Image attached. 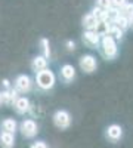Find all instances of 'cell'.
Returning a JSON list of instances; mask_svg holds the SVG:
<instances>
[{"mask_svg":"<svg viewBox=\"0 0 133 148\" xmlns=\"http://www.w3.org/2000/svg\"><path fill=\"white\" fill-rule=\"evenodd\" d=\"M126 3H127L126 0H111V6H113V8H115V9H118V10L121 9Z\"/></svg>","mask_w":133,"mask_h":148,"instance_id":"obj_21","label":"cell"},{"mask_svg":"<svg viewBox=\"0 0 133 148\" xmlns=\"http://www.w3.org/2000/svg\"><path fill=\"white\" fill-rule=\"evenodd\" d=\"M52 119H53V125L61 130H65L71 126V116L65 110H58Z\"/></svg>","mask_w":133,"mask_h":148,"instance_id":"obj_4","label":"cell"},{"mask_svg":"<svg viewBox=\"0 0 133 148\" xmlns=\"http://www.w3.org/2000/svg\"><path fill=\"white\" fill-rule=\"evenodd\" d=\"M61 76L65 82H71V80H74L76 77V68L72 67L71 64H65L61 67Z\"/></svg>","mask_w":133,"mask_h":148,"instance_id":"obj_11","label":"cell"},{"mask_svg":"<svg viewBox=\"0 0 133 148\" xmlns=\"http://www.w3.org/2000/svg\"><path fill=\"white\" fill-rule=\"evenodd\" d=\"M101 42V37L96 34L93 30H86L83 33V43L89 47H96Z\"/></svg>","mask_w":133,"mask_h":148,"instance_id":"obj_8","label":"cell"},{"mask_svg":"<svg viewBox=\"0 0 133 148\" xmlns=\"http://www.w3.org/2000/svg\"><path fill=\"white\" fill-rule=\"evenodd\" d=\"M55 82H56V77L53 71H50L49 68H44L39 73H35V83H37V86L42 90L52 89L55 86Z\"/></svg>","mask_w":133,"mask_h":148,"instance_id":"obj_1","label":"cell"},{"mask_svg":"<svg viewBox=\"0 0 133 148\" xmlns=\"http://www.w3.org/2000/svg\"><path fill=\"white\" fill-rule=\"evenodd\" d=\"M19 130H21V135L24 138L31 139L39 133V125L33 119H25V120H22L21 126H19Z\"/></svg>","mask_w":133,"mask_h":148,"instance_id":"obj_3","label":"cell"},{"mask_svg":"<svg viewBox=\"0 0 133 148\" xmlns=\"http://www.w3.org/2000/svg\"><path fill=\"white\" fill-rule=\"evenodd\" d=\"M80 68L84 73L92 74L93 71H96V68H98V61H96V58L93 55H83L80 58Z\"/></svg>","mask_w":133,"mask_h":148,"instance_id":"obj_5","label":"cell"},{"mask_svg":"<svg viewBox=\"0 0 133 148\" xmlns=\"http://www.w3.org/2000/svg\"><path fill=\"white\" fill-rule=\"evenodd\" d=\"M0 104H2V92H0Z\"/></svg>","mask_w":133,"mask_h":148,"instance_id":"obj_26","label":"cell"},{"mask_svg":"<svg viewBox=\"0 0 133 148\" xmlns=\"http://www.w3.org/2000/svg\"><path fill=\"white\" fill-rule=\"evenodd\" d=\"M74 47H76L74 42H67V49L68 51H74Z\"/></svg>","mask_w":133,"mask_h":148,"instance_id":"obj_23","label":"cell"},{"mask_svg":"<svg viewBox=\"0 0 133 148\" xmlns=\"http://www.w3.org/2000/svg\"><path fill=\"white\" fill-rule=\"evenodd\" d=\"M3 86L6 89H9V80H3Z\"/></svg>","mask_w":133,"mask_h":148,"instance_id":"obj_24","label":"cell"},{"mask_svg":"<svg viewBox=\"0 0 133 148\" xmlns=\"http://www.w3.org/2000/svg\"><path fill=\"white\" fill-rule=\"evenodd\" d=\"M108 36H111L113 39H117V40H120L123 37V30L121 28H118L115 24H113L111 22V27H110V33H108Z\"/></svg>","mask_w":133,"mask_h":148,"instance_id":"obj_17","label":"cell"},{"mask_svg":"<svg viewBox=\"0 0 133 148\" xmlns=\"http://www.w3.org/2000/svg\"><path fill=\"white\" fill-rule=\"evenodd\" d=\"M18 98V90L16 89H8L2 92V102L5 104H14Z\"/></svg>","mask_w":133,"mask_h":148,"instance_id":"obj_12","label":"cell"},{"mask_svg":"<svg viewBox=\"0 0 133 148\" xmlns=\"http://www.w3.org/2000/svg\"><path fill=\"white\" fill-rule=\"evenodd\" d=\"M129 24H130V25H132V27H133V16H132V18H130V19H129Z\"/></svg>","mask_w":133,"mask_h":148,"instance_id":"obj_25","label":"cell"},{"mask_svg":"<svg viewBox=\"0 0 133 148\" xmlns=\"http://www.w3.org/2000/svg\"><path fill=\"white\" fill-rule=\"evenodd\" d=\"M101 49H102V53L106 59H114L118 53V47H117L115 39H113L111 36H104L102 37Z\"/></svg>","mask_w":133,"mask_h":148,"instance_id":"obj_2","label":"cell"},{"mask_svg":"<svg viewBox=\"0 0 133 148\" xmlns=\"http://www.w3.org/2000/svg\"><path fill=\"white\" fill-rule=\"evenodd\" d=\"M31 148H47V145H46V142H43V141H35V142L31 145Z\"/></svg>","mask_w":133,"mask_h":148,"instance_id":"obj_22","label":"cell"},{"mask_svg":"<svg viewBox=\"0 0 133 148\" xmlns=\"http://www.w3.org/2000/svg\"><path fill=\"white\" fill-rule=\"evenodd\" d=\"M31 86H33L31 79L27 76V74H21V76H18L16 80H15V89L18 92H21V93L30 92L31 90Z\"/></svg>","mask_w":133,"mask_h":148,"instance_id":"obj_7","label":"cell"},{"mask_svg":"<svg viewBox=\"0 0 133 148\" xmlns=\"http://www.w3.org/2000/svg\"><path fill=\"white\" fill-rule=\"evenodd\" d=\"M31 68L35 71V73H39L44 68H47V59L44 56H35L33 59V62H31Z\"/></svg>","mask_w":133,"mask_h":148,"instance_id":"obj_13","label":"cell"},{"mask_svg":"<svg viewBox=\"0 0 133 148\" xmlns=\"http://www.w3.org/2000/svg\"><path fill=\"white\" fill-rule=\"evenodd\" d=\"M2 129L3 132H10V133H15L18 130V123L15 119H5L2 121Z\"/></svg>","mask_w":133,"mask_h":148,"instance_id":"obj_14","label":"cell"},{"mask_svg":"<svg viewBox=\"0 0 133 148\" xmlns=\"http://www.w3.org/2000/svg\"><path fill=\"white\" fill-rule=\"evenodd\" d=\"M96 6L101 8V9H105V10L113 8L111 6V0H96Z\"/></svg>","mask_w":133,"mask_h":148,"instance_id":"obj_20","label":"cell"},{"mask_svg":"<svg viewBox=\"0 0 133 148\" xmlns=\"http://www.w3.org/2000/svg\"><path fill=\"white\" fill-rule=\"evenodd\" d=\"M15 147V133L2 132L0 133V148H14Z\"/></svg>","mask_w":133,"mask_h":148,"instance_id":"obj_10","label":"cell"},{"mask_svg":"<svg viewBox=\"0 0 133 148\" xmlns=\"http://www.w3.org/2000/svg\"><path fill=\"white\" fill-rule=\"evenodd\" d=\"M14 108L18 114H25L30 111V101H28V98L25 96H18L16 98V101L14 102Z\"/></svg>","mask_w":133,"mask_h":148,"instance_id":"obj_9","label":"cell"},{"mask_svg":"<svg viewBox=\"0 0 133 148\" xmlns=\"http://www.w3.org/2000/svg\"><path fill=\"white\" fill-rule=\"evenodd\" d=\"M105 136L111 142H118L123 138V127L120 125H110L105 130Z\"/></svg>","mask_w":133,"mask_h":148,"instance_id":"obj_6","label":"cell"},{"mask_svg":"<svg viewBox=\"0 0 133 148\" xmlns=\"http://www.w3.org/2000/svg\"><path fill=\"white\" fill-rule=\"evenodd\" d=\"M113 24H115V25L118 27V28H121L123 31L130 25V24H129V18H126L124 15H121V14H118V16L113 21Z\"/></svg>","mask_w":133,"mask_h":148,"instance_id":"obj_16","label":"cell"},{"mask_svg":"<svg viewBox=\"0 0 133 148\" xmlns=\"http://www.w3.org/2000/svg\"><path fill=\"white\" fill-rule=\"evenodd\" d=\"M40 45H42V49H43V52H44V58H49L50 55V49H49V40L47 39H42L40 40Z\"/></svg>","mask_w":133,"mask_h":148,"instance_id":"obj_19","label":"cell"},{"mask_svg":"<svg viewBox=\"0 0 133 148\" xmlns=\"http://www.w3.org/2000/svg\"><path fill=\"white\" fill-rule=\"evenodd\" d=\"M118 12H120L121 15H124L126 18L130 19V18L133 16V3H126V5H124L121 9H120Z\"/></svg>","mask_w":133,"mask_h":148,"instance_id":"obj_18","label":"cell"},{"mask_svg":"<svg viewBox=\"0 0 133 148\" xmlns=\"http://www.w3.org/2000/svg\"><path fill=\"white\" fill-rule=\"evenodd\" d=\"M98 22L99 21L96 19L92 14H87V15H84V18H83V27L86 30H95V27H96Z\"/></svg>","mask_w":133,"mask_h":148,"instance_id":"obj_15","label":"cell"}]
</instances>
